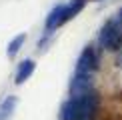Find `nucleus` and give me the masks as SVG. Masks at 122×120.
Returning a JSON list of instances; mask_svg holds the SVG:
<instances>
[{"label": "nucleus", "instance_id": "nucleus-10", "mask_svg": "<svg viewBox=\"0 0 122 120\" xmlns=\"http://www.w3.org/2000/svg\"><path fill=\"white\" fill-rule=\"evenodd\" d=\"M116 66L122 68V48L118 50V52H116Z\"/></svg>", "mask_w": 122, "mask_h": 120}, {"label": "nucleus", "instance_id": "nucleus-1", "mask_svg": "<svg viewBox=\"0 0 122 120\" xmlns=\"http://www.w3.org/2000/svg\"><path fill=\"white\" fill-rule=\"evenodd\" d=\"M100 104H102V96L96 88L86 94L68 96L60 104L58 120H96Z\"/></svg>", "mask_w": 122, "mask_h": 120}, {"label": "nucleus", "instance_id": "nucleus-5", "mask_svg": "<svg viewBox=\"0 0 122 120\" xmlns=\"http://www.w3.org/2000/svg\"><path fill=\"white\" fill-rule=\"evenodd\" d=\"M64 8H66V4H56L52 10L48 12V16L46 20H44V36L50 38L54 34V30H58L60 26H64Z\"/></svg>", "mask_w": 122, "mask_h": 120}, {"label": "nucleus", "instance_id": "nucleus-9", "mask_svg": "<svg viewBox=\"0 0 122 120\" xmlns=\"http://www.w3.org/2000/svg\"><path fill=\"white\" fill-rule=\"evenodd\" d=\"M24 40H26V34H16V36L8 42V48H6V56L8 58H14L20 52V48L24 46Z\"/></svg>", "mask_w": 122, "mask_h": 120}, {"label": "nucleus", "instance_id": "nucleus-11", "mask_svg": "<svg viewBox=\"0 0 122 120\" xmlns=\"http://www.w3.org/2000/svg\"><path fill=\"white\" fill-rule=\"evenodd\" d=\"M116 18H118V22H120V24H122V8H120V10H118V14H116Z\"/></svg>", "mask_w": 122, "mask_h": 120}, {"label": "nucleus", "instance_id": "nucleus-6", "mask_svg": "<svg viewBox=\"0 0 122 120\" xmlns=\"http://www.w3.org/2000/svg\"><path fill=\"white\" fill-rule=\"evenodd\" d=\"M34 70H36V62H34L32 58H24L22 62L18 64V68H16V74H14V84H24L26 80L34 74Z\"/></svg>", "mask_w": 122, "mask_h": 120}, {"label": "nucleus", "instance_id": "nucleus-4", "mask_svg": "<svg viewBox=\"0 0 122 120\" xmlns=\"http://www.w3.org/2000/svg\"><path fill=\"white\" fill-rule=\"evenodd\" d=\"M96 88L94 74H84V72H74L68 82V94L70 96H78V94H86Z\"/></svg>", "mask_w": 122, "mask_h": 120}, {"label": "nucleus", "instance_id": "nucleus-3", "mask_svg": "<svg viewBox=\"0 0 122 120\" xmlns=\"http://www.w3.org/2000/svg\"><path fill=\"white\" fill-rule=\"evenodd\" d=\"M100 68V56H98V48L94 44H86L80 52V56L76 58V66L74 72H84V74H96Z\"/></svg>", "mask_w": 122, "mask_h": 120}, {"label": "nucleus", "instance_id": "nucleus-2", "mask_svg": "<svg viewBox=\"0 0 122 120\" xmlns=\"http://www.w3.org/2000/svg\"><path fill=\"white\" fill-rule=\"evenodd\" d=\"M98 46L106 52H118L122 48V24L118 18H108L98 32Z\"/></svg>", "mask_w": 122, "mask_h": 120}, {"label": "nucleus", "instance_id": "nucleus-7", "mask_svg": "<svg viewBox=\"0 0 122 120\" xmlns=\"http://www.w3.org/2000/svg\"><path fill=\"white\" fill-rule=\"evenodd\" d=\"M18 106V96L16 94H8L0 100V120H12L14 112Z\"/></svg>", "mask_w": 122, "mask_h": 120}, {"label": "nucleus", "instance_id": "nucleus-8", "mask_svg": "<svg viewBox=\"0 0 122 120\" xmlns=\"http://www.w3.org/2000/svg\"><path fill=\"white\" fill-rule=\"evenodd\" d=\"M86 4H88V0H70L64 8V22H70L76 14H80Z\"/></svg>", "mask_w": 122, "mask_h": 120}]
</instances>
